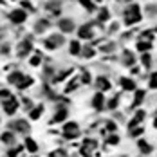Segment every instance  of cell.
<instances>
[{"label": "cell", "instance_id": "39", "mask_svg": "<svg viewBox=\"0 0 157 157\" xmlns=\"http://www.w3.org/2000/svg\"><path fill=\"white\" fill-rule=\"evenodd\" d=\"M16 153H18L16 150H9V153H7V155H9V157H16Z\"/></svg>", "mask_w": 157, "mask_h": 157}, {"label": "cell", "instance_id": "41", "mask_svg": "<svg viewBox=\"0 0 157 157\" xmlns=\"http://www.w3.org/2000/svg\"><path fill=\"white\" fill-rule=\"evenodd\" d=\"M94 2H101V0H94Z\"/></svg>", "mask_w": 157, "mask_h": 157}, {"label": "cell", "instance_id": "44", "mask_svg": "<svg viewBox=\"0 0 157 157\" xmlns=\"http://www.w3.org/2000/svg\"><path fill=\"white\" fill-rule=\"evenodd\" d=\"M123 157H125V155H123Z\"/></svg>", "mask_w": 157, "mask_h": 157}, {"label": "cell", "instance_id": "8", "mask_svg": "<svg viewBox=\"0 0 157 157\" xmlns=\"http://www.w3.org/2000/svg\"><path fill=\"white\" fill-rule=\"evenodd\" d=\"M103 101H105L103 94L98 92L96 96H94V99H92V107H94V108H103Z\"/></svg>", "mask_w": 157, "mask_h": 157}, {"label": "cell", "instance_id": "25", "mask_svg": "<svg viewBox=\"0 0 157 157\" xmlns=\"http://www.w3.org/2000/svg\"><path fill=\"white\" fill-rule=\"evenodd\" d=\"M141 61H143L144 67H150V65H152V56L148 54V52H144V54L141 56Z\"/></svg>", "mask_w": 157, "mask_h": 157}, {"label": "cell", "instance_id": "22", "mask_svg": "<svg viewBox=\"0 0 157 157\" xmlns=\"http://www.w3.org/2000/svg\"><path fill=\"white\" fill-rule=\"evenodd\" d=\"M80 42H70V47H69V51H70V54H80Z\"/></svg>", "mask_w": 157, "mask_h": 157}, {"label": "cell", "instance_id": "6", "mask_svg": "<svg viewBox=\"0 0 157 157\" xmlns=\"http://www.w3.org/2000/svg\"><path fill=\"white\" fill-rule=\"evenodd\" d=\"M9 127H11V128H16L18 132H27V130H29L27 121H15V123L9 125Z\"/></svg>", "mask_w": 157, "mask_h": 157}, {"label": "cell", "instance_id": "36", "mask_svg": "<svg viewBox=\"0 0 157 157\" xmlns=\"http://www.w3.org/2000/svg\"><path fill=\"white\" fill-rule=\"evenodd\" d=\"M107 128H108L110 132H114V130H116V123H112V121H108V123H107Z\"/></svg>", "mask_w": 157, "mask_h": 157}, {"label": "cell", "instance_id": "26", "mask_svg": "<svg viewBox=\"0 0 157 157\" xmlns=\"http://www.w3.org/2000/svg\"><path fill=\"white\" fill-rule=\"evenodd\" d=\"M31 83H33V78H24V80L20 81L16 87H18V89H25V87H29V85H31Z\"/></svg>", "mask_w": 157, "mask_h": 157}, {"label": "cell", "instance_id": "12", "mask_svg": "<svg viewBox=\"0 0 157 157\" xmlns=\"http://www.w3.org/2000/svg\"><path fill=\"white\" fill-rule=\"evenodd\" d=\"M121 85L125 90H135V83L134 80H128V78H121Z\"/></svg>", "mask_w": 157, "mask_h": 157}, {"label": "cell", "instance_id": "15", "mask_svg": "<svg viewBox=\"0 0 157 157\" xmlns=\"http://www.w3.org/2000/svg\"><path fill=\"white\" fill-rule=\"evenodd\" d=\"M0 139H2L6 144H13V143H15V135H13V132H4Z\"/></svg>", "mask_w": 157, "mask_h": 157}, {"label": "cell", "instance_id": "24", "mask_svg": "<svg viewBox=\"0 0 157 157\" xmlns=\"http://www.w3.org/2000/svg\"><path fill=\"white\" fill-rule=\"evenodd\" d=\"M25 148H27L29 152H36L38 146H36V143H34L33 139H25Z\"/></svg>", "mask_w": 157, "mask_h": 157}, {"label": "cell", "instance_id": "38", "mask_svg": "<svg viewBox=\"0 0 157 157\" xmlns=\"http://www.w3.org/2000/svg\"><path fill=\"white\" fill-rule=\"evenodd\" d=\"M118 27H119V24H112L108 31H110V33H116V31H118Z\"/></svg>", "mask_w": 157, "mask_h": 157}, {"label": "cell", "instance_id": "4", "mask_svg": "<svg viewBox=\"0 0 157 157\" xmlns=\"http://www.w3.org/2000/svg\"><path fill=\"white\" fill-rule=\"evenodd\" d=\"M63 130H65L67 137H74V135L78 134V123H67Z\"/></svg>", "mask_w": 157, "mask_h": 157}, {"label": "cell", "instance_id": "33", "mask_svg": "<svg viewBox=\"0 0 157 157\" xmlns=\"http://www.w3.org/2000/svg\"><path fill=\"white\" fill-rule=\"evenodd\" d=\"M40 61H42L40 56H33V60H31V65H34V67H36V65H40Z\"/></svg>", "mask_w": 157, "mask_h": 157}, {"label": "cell", "instance_id": "10", "mask_svg": "<svg viewBox=\"0 0 157 157\" xmlns=\"http://www.w3.org/2000/svg\"><path fill=\"white\" fill-rule=\"evenodd\" d=\"M143 119H144V110H139L137 114H135V118H134V119L128 123V128H134L135 125H137V123H141Z\"/></svg>", "mask_w": 157, "mask_h": 157}, {"label": "cell", "instance_id": "19", "mask_svg": "<svg viewBox=\"0 0 157 157\" xmlns=\"http://www.w3.org/2000/svg\"><path fill=\"white\" fill-rule=\"evenodd\" d=\"M150 47H152V44H150V42H146V40H141L137 44V51H141V52L150 51Z\"/></svg>", "mask_w": 157, "mask_h": 157}, {"label": "cell", "instance_id": "9", "mask_svg": "<svg viewBox=\"0 0 157 157\" xmlns=\"http://www.w3.org/2000/svg\"><path fill=\"white\" fill-rule=\"evenodd\" d=\"M80 38H92V31H90V25H81L80 31H78Z\"/></svg>", "mask_w": 157, "mask_h": 157}, {"label": "cell", "instance_id": "1", "mask_svg": "<svg viewBox=\"0 0 157 157\" xmlns=\"http://www.w3.org/2000/svg\"><path fill=\"white\" fill-rule=\"evenodd\" d=\"M141 18H143L141 16V9H139L137 4H132L127 11H125V24H127V25H132L135 22H139Z\"/></svg>", "mask_w": 157, "mask_h": 157}, {"label": "cell", "instance_id": "35", "mask_svg": "<svg viewBox=\"0 0 157 157\" xmlns=\"http://www.w3.org/2000/svg\"><path fill=\"white\" fill-rule=\"evenodd\" d=\"M152 34H153L152 31H144V33H143V38H146V42H150V40H152Z\"/></svg>", "mask_w": 157, "mask_h": 157}, {"label": "cell", "instance_id": "32", "mask_svg": "<svg viewBox=\"0 0 157 157\" xmlns=\"http://www.w3.org/2000/svg\"><path fill=\"white\" fill-rule=\"evenodd\" d=\"M118 101H119L118 96H116V98H112V99L108 101V108H116V107H118Z\"/></svg>", "mask_w": 157, "mask_h": 157}, {"label": "cell", "instance_id": "13", "mask_svg": "<svg viewBox=\"0 0 157 157\" xmlns=\"http://www.w3.org/2000/svg\"><path fill=\"white\" fill-rule=\"evenodd\" d=\"M24 78H25V76L22 74V72H13V74H9L7 80H9V83H16V85H18V83L22 81Z\"/></svg>", "mask_w": 157, "mask_h": 157}, {"label": "cell", "instance_id": "42", "mask_svg": "<svg viewBox=\"0 0 157 157\" xmlns=\"http://www.w3.org/2000/svg\"><path fill=\"white\" fill-rule=\"evenodd\" d=\"M153 31H155V33H157V27H155V29H153Z\"/></svg>", "mask_w": 157, "mask_h": 157}, {"label": "cell", "instance_id": "5", "mask_svg": "<svg viewBox=\"0 0 157 157\" xmlns=\"http://www.w3.org/2000/svg\"><path fill=\"white\" fill-rule=\"evenodd\" d=\"M4 108H6V112H7V114H13V112H16V108H18V103H16V99L13 98V99H7V101H4Z\"/></svg>", "mask_w": 157, "mask_h": 157}, {"label": "cell", "instance_id": "23", "mask_svg": "<svg viewBox=\"0 0 157 157\" xmlns=\"http://www.w3.org/2000/svg\"><path fill=\"white\" fill-rule=\"evenodd\" d=\"M47 25H49L47 20H38V22H36V33H42V31H45Z\"/></svg>", "mask_w": 157, "mask_h": 157}, {"label": "cell", "instance_id": "30", "mask_svg": "<svg viewBox=\"0 0 157 157\" xmlns=\"http://www.w3.org/2000/svg\"><path fill=\"white\" fill-rule=\"evenodd\" d=\"M150 89H157V72H153L150 78Z\"/></svg>", "mask_w": 157, "mask_h": 157}, {"label": "cell", "instance_id": "3", "mask_svg": "<svg viewBox=\"0 0 157 157\" xmlns=\"http://www.w3.org/2000/svg\"><path fill=\"white\" fill-rule=\"evenodd\" d=\"M58 27L61 29V33H72L74 31V22H72L70 18H63L58 22Z\"/></svg>", "mask_w": 157, "mask_h": 157}, {"label": "cell", "instance_id": "37", "mask_svg": "<svg viewBox=\"0 0 157 157\" xmlns=\"http://www.w3.org/2000/svg\"><path fill=\"white\" fill-rule=\"evenodd\" d=\"M81 80L85 81V83H89V81H90V76H89V72H83V76H81Z\"/></svg>", "mask_w": 157, "mask_h": 157}, {"label": "cell", "instance_id": "34", "mask_svg": "<svg viewBox=\"0 0 157 157\" xmlns=\"http://www.w3.org/2000/svg\"><path fill=\"white\" fill-rule=\"evenodd\" d=\"M119 143V137L118 135H112V137H108V144H118Z\"/></svg>", "mask_w": 157, "mask_h": 157}, {"label": "cell", "instance_id": "16", "mask_svg": "<svg viewBox=\"0 0 157 157\" xmlns=\"http://www.w3.org/2000/svg\"><path fill=\"white\" fill-rule=\"evenodd\" d=\"M108 18H110V13H108V9H107V7L99 9V13H98V20H99V22H105V20H108Z\"/></svg>", "mask_w": 157, "mask_h": 157}, {"label": "cell", "instance_id": "31", "mask_svg": "<svg viewBox=\"0 0 157 157\" xmlns=\"http://www.w3.org/2000/svg\"><path fill=\"white\" fill-rule=\"evenodd\" d=\"M143 132H144V130H143L141 127H137V128H134V130L130 132V135H132V137H137V135H141Z\"/></svg>", "mask_w": 157, "mask_h": 157}, {"label": "cell", "instance_id": "29", "mask_svg": "<svg viewBox=\"0 0 157 157\" xmlns=\"http://www.w3.org/2000/svg\"><path fill=\"white\" fill-rule=\"evenodd\" d=\"M83 54H85L87 58H92V56H94V49L89 47V45H87V47H83Z\"/></svg>", "mask_w": 157, "mask_h": 157}, {"label": "cell", "instance_id": "43", "mask_svg": "<svg viewBox=\"0 0 157 157\" xmlns=\"http://www.w3.org/2000/svg\"><path fill=\"white\" fill-rule=\"evenodd\" d=\"M127 2H132V0H127Z\"/></svg>", "mask_w": 157, "mask_h": 157}, {"label": "cell", "instance_id": "14", "mask_svg": "<svg viewBox=\"0 0 157 157\" xmlns=\"http://www.w3.org/2000/svg\"><path fill=\"white\" fill-rule=\"evenodd\" d=\"M67 116V110L65 108H60L56 114H54V118H52V123H60V121H63Z\"/></svg>", "mask_w": 157, "mask_h": 157}, {"label": "cell", "instance_id": "2", "mask_svg": "<svg viewBox=\"0 0 157 157\" xmlns=\"http://www.w3.org/2000/svg\"><path fill=\"white\" fill-rule=\"evenodd\" d=\"M9 18H11L13 24H22V22H25V20H27V13L22 11V9H16V11L11 13V16H9Z\"/></svg>", "mask_w": 157, "mask_h": 157}, {"label": "cell", "instance_id": "11", "mask_svg": "<svg viewBox=\"0 0 157 157\" xmlns=\"http://www.w3.org/2000/svg\"><path fill=\"white\" fill-rule=\"evenodd\" d=\"M31 49H33V45H31L29 42H24V44L20 45V49H18V56H20V58H24V56L27 54V52H29Z\"/></svg>", "mask_w": 157, "mask_h": 157}, {"label": "cell", "instance_id": "40", "mask_svg": "<svg viewBox=\"0 0 157 157\" xmlns=\"http://www.w3.org/2000/svg\"><path fill=\"white\" fill-rule=\"evenodd\" d=\"M153 127H155V128H157V118H155V119H153Z\"/></svg>", "mask_w": 157, "mask_h": 157}, {"label": "cell", "instance_id": "20", "mask_svg": "<svg viewBox=\"0 0 157 157\" xmlns=\"http://www.w3.org/2000/svg\"><path fill=\"white\" fill-rule=\"evenodd\" d=\"M144 99V92L143 90H135V98H134V107H137V105H141Z\"/></svg>", "mask_w": 157, "mask_h": 157}, {"label": "cell", "instance_id": "17", "mask_svg": "<svg viewBox=\"0 0 157 157\" xmlns=\"http://www.w3.org/2000/svg\"><path fill=\"white\" fill-rule=\"evenodd\" d=\"M137 146H139V150H141L143 153H150V152H152V146L146 143V141H143V139L137 143Z\"/></svg>", "mask_w": 157, "mask_h": 157}, {"label": "cell", "instance_id": "28", "mask_svg": "<svg viewBox=\"0 0 157 157\" xmlns=\"http://www.w3.org/2000/svg\"><path fill=\"white\" fill-rule=\"evenodd\" d=\"M80 2H81V6L85 7L87 11H94V4L90 2V0H80Z\"/></svg>", "mask_w": 157, "mask_h": 157}, {"label": "cell", "instance_id": "18", "mask_svg": "<svg viewBox=\"0 0 157 157\" xmlns=\"http://www.w3.org/2000/svg\"><path fill=\"white\" fill-rule=\"evenodd\" d=\"M144 13L148 15V16H155L157 15V4H148L144 7Z\"/></svg>", "mask_w": 157, "mask_h": 157}, {"label": "cell", "instance_id": "27", "mask_svg": "<svg viewBox=\"0 0 157 157\" xmlns=\"http://www.w3.org/2000/svg\"><path fill=\"white\" fill-rule=\"evenodd\" d=\"M42 112H44V107H42V105H40V107H36L34 110H31V118H33V119H38Z\"/></svg>", "mask_w": 157, "mask_h": 157}, {"label": "cell", "instance_id": "21", "mask_svg": "<svg viewBox=\"0 0 157 157\" xmlns=\"http://www.w3.org/2000/svg\"><path fill=\"white\" fill-rule=\"evenodd\" d=\"M123 56H125V60H123V61H125V65H134V61H135V60H134V54H132L130 51H125V54H123Z\"/></svg>", "mask_w": 157, "mask_h": 157}, {"label": "cell", "instance_id": "7", "mask_svg": "<svg viewBox=\"0 0 157 157\" xmlns=\"http://www.w3.org/2000/svg\"><path fill=\"white\" fill-rule=\"evenodd\" d=\"M96 85H98V89H101V90H108V89H110V81L105 78V76H99V78L96 80Z\"/></svg>", "mask_w": 157, "mask_h": 157}]
</instances>
